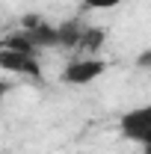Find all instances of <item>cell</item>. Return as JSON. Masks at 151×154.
<instances>
[{
    "instance_id": "obj_1",
    "label": "cell",
    "mask_w": 151,
    "mask_h": 154,
    "mask_svg": "<svg viewBox=\"0 0 151 154\" xmlns=\"http://www.w3.org/2000/svg\"><path fill=\"white\" fill-rule=\"evenodd\" d=\"M104 71H107L104 59H98V57H74L65 68H62L59 80H62L65 86H86V83L98 80Z\"/></svg>"
},
{
    "instance_id": "obj_2",
    "label": "cell",
    "mask_w": 151,
    "mask_h": 154,
    "mask_svg": "<svg viewBox=\"0 0 151 154\" xmlns=\"http://www.w3.org/2000/svg\"><path fill=\"white\" fill-rule=\"evenodd\" d=\"M119 131L125 139H131V142H148L151 139V101L148 104H142V107H133L128 113L119 119Z\"/></svg>"
},
{
    "instance_id": "obj_3",
    "label": "cell",
    "mask_w": 151,
    "mask_h": 154,
    "mask_svg": "<svg viewBox=\"0 0 151 154\" xmlns=\"http://www.w3.org/2000/svg\"><path fill=\"white\" fill-rule=\"evenodd\" d=\"M21 30L27 33V38L36 45L39 51H48V48H59V27L57 24H48L39 15H27L21 21Z\"/></svg>"
},
{
    "instance_id": "obj_4",
    "label": "cell",
    "mask_w": 151,
    "mask_h": 154,
    "mask_svg": "<svg viewBox=\"0 0 151 154\" xmlns=\"http://www.w3.org/2000/svg\"><path fill=\"white\" fill-rule=\"evenodd\" d=\"M0 68L9 71V74H21L30 77V80H39L42 77V65H39V57H30V54H18V51H0Z\"/></svg>"
},
{
    "instance_id": "obj_5",
    "label": "cell",
    "mask_w": 151,
    "mask_h": 154,
    "mask_svg": "<svg viewBox=\"0 0 151 154\" xmlns=\"http://www.w3.org/2000/svg\"><path fill=\"white\" fill-rule=\"evenodd\" d=\"M104 42H107V30H104V27H86L77 54H80V57H98L101 48H104Z\"/></svg>"
},
{
    "instance_id": "obj_6",
    "label": "cell",
    "mask_w": 151,
    "mask_h": 154,
    "mask_svg": "<svg viewBox=\"0 0 151 154\" xmlns=\"http://www.w3.org/2000/svg\"><path fill=\"white\" fill-rule=\"evenodd\" d=\"M57 27H59V48H62V51H77V48H80V38H83V30H86V24H80L77 18H71V21L57 24Z\"/></svg>"
},
{
    "instance_id": "obj_7",
    "label": "cell",
    "mask_w": 151,
    "mask_h": 154,
    "mask_svg": "<svg viewBox=\"0 0 151 154\" xmlns=\"http://www.w3.org/2000/svg\"><path fill=\"white\" fill-rule=\"evenodd\" d=\"M125 0H83V9L89 12H104V9H113V6H122Z\"/></svg>"
},
{
    "instance_id": "obj_8",
    "label": "cell",
    "mask_w": 151,
    "mask_h": 154,
    "mask_svg": "<svg viewBox=\"0 0 151 154\" xmlns=\"http://www.w3.org/2000/svg\"><path fill=\"white\" fill-rule=\"evenodd\" d=\"M136 65H139V68H151V51H142V54L136 57Z\"/></svg>"
},
{
    "instance_id": "obj_9",
    "label": "cell",
    "mask_w": 151,
    "mask_h": 154,
    "mask_svg": "<svg viewBox=\"0 0 151 154\" xmlns=\"http://www.w3.org/2000/svg\"><path fill=\"white\" fill-rule=\"evenodd\" d=\"M142 154H151V139H148V142H142Z\"/></svg>"
}]
</instances>
